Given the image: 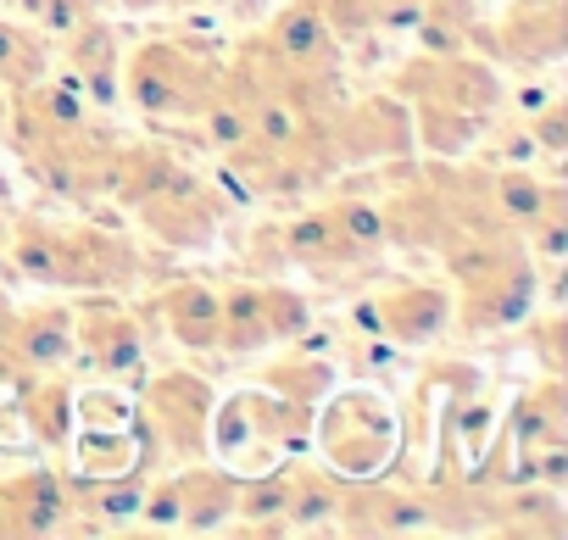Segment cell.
<instances>
[{
  "mask_svg": "<svg viewBox=\"0 0 568 540\" xmlns=\"http://www.w3.org/2000/svg\"><path fill=\"white\" fill-rule=\"evenodd\" d=\"M7 256L23 279L45 285V291H68V296H84V291H134L151 262L145 251L106 228V223H90V217H40V212H18L12 217V234H7Z\"/></svg>",
  "mask_w": 568,
  "mask_h": 540,
  "instance_id": "obj_1",
  "label": "cell"
},
{
  "mask_svg": "<svg viewBox=\"0 0 568 540\" xmlns=\"http://www.w3.org/2000/svg\"><path fill=\"white\" fill-rule=\"evenodd\" d=\"M446 285H452V329L479 340L518 329L535 313L540 274L524 234H463L446 256Z\"/></svg>",
  "mask_w": 568,
  "mask_h": 540,
  "instance_id": "obj_2",
  "label": "cell"
},
{
  "mask_svg": "<svg viewBox=\"0 0 568 540\" xmlns=\"http://www.w3.org/2000/svg\"><path fill=\"white\" fill-rule=\"evenodd\" d=\"M223 79V57L184 40V34H156V40H140L129 57H123V101L151 123L162 129L168 140H190L195 134V118L206 112L212 90Z\"/></svg>",
  "mask_w": 568,
  "mask_h": 540,
  "instance_id": "obj_3",
  "label": "cell"
},
{
  "mask_svg": "<svg viewBox=\"0 0 568 540\" xmlns=\"http://www.w3.org/2000/svg\"><path fill=\"white\" fill-rule=\"evenodd\" d=\"M313 440V407L284 401L262 385H245L223 401H212V424H206V446L217 451L223 468L234 473H262L278 468L284 457L307 451Z\"/></svg>",
  "mask_w": 568,
  "mask_h": 540,
  "instance_id": "obj_4",
  "label": "cell"
},
{
  "mask_svg": "<svg viewBox=\"0 0 568 540\" xmlns=\"http://www.w3.org/2000/svg\"><path fill=\"white\" fill-rule=\"evenodd\" d=\"M318 407L324 412H313V440H318L324 468H335L341 479L390 473V457L402 446V418L379 390L346 385V390H329Z\"/></svg>",
  "mask_w": 568,
  "mask_h": 540,
  "instance_id": "obj_5",
  "label": "cell"
},
{
  "mask_svg": "<svg viewBox=\"0 0 568 540\" xmlns=\"http://www.w3.org/2000/svg\"><path fill=\"white\" fill-rule=\"evenodd\" d=\"M212 379H201L195 368H162L140 385V401H134V429H140V451L145 462H168V468H184V462H201L212 457L206 446V424H212Z\"/></svg>",
  "mask_w": 568,
  "mask_h": 540,
  "instance_id": "obj_6",
  "label": "cell"
},
{
  "mask_svg": "<svg viewBox=\"0 0 568 540\" xmlns=\"http://www.w3.org/2000/svg\"><path fill=\"white\" fill-rule=\"evenodd\" d=\"M390 95L435 101V106H452V112H468V118L490 123L507 106V79L479 51H418L390 73Z\"/></svg>",
  "mask_w": 568,
  "mask_h": 540,
  "instance_id": "obj_7",
  "label": "cell"
},
{
  "mask_svg": "<svg viewBox=\"0 0 568 540\" xmlns=\"http://www.w3.org/2000/svg\"><path fill=\"white\" fill-rule=\"evenodd\" d=\"M118 129L95 112L90 123L57 134V140H34L23 151H12L23 162V173L57 195V201H106V184H112V151H118Z\"/></svg>",
  "mask_w": 568,
  "mask_h": 540,
  "instance_id": "obj_8",
  "label": "cell"
},
{
  "mask_svg": "<svg viewBox=\"0 0 568 540\" xmlns=\"http://www.w3.org/2000/svg\"><path fill=\"white\" fill-rule=\"evenodd\" d=\"M313 324L307 291H291L284 279H234L223 285V357H256L267 346L302 340Z\"/></svg>",
  "mask_w": 568,
  "mask_h": 540,
  "instance_id": "obj_9",
  "label": "cell"
},
{
  "mask_svg": "<svg viewBox=\"0 0 568 540\" xmlns=\"http://www.w3.org/2000/svg\"><path fill=\"white\" fill-rule=\"evenodd\" d=\"M229 195L206 179V173H195L190 162H179L145 201H134L129 212H134V223L156 240V245H168V251H201V245H212V234L223 228V217H229Z\"/></svg>",
  "mask_w": 568,
  "mask_h": 540,
  "instance_id": "obj_10",
  "label": "cell"
},
{
  "mask_svg": "<svg viewBox=\"0 0 568 540\" xmlns=\"http://www.w3.org/2000/svg\"><path fill=\"white\" fill-rule=\"evenodd\" d=\"M278 245H284L291 274L302 267L313 285H329V291H352V285L374 279L379 262H385V256L363 251V245L335 223V212H329L324 201H318V206H302V212H291V217H278Z\"/></svg>",
  "mask_w": 568,
  "mask_h": 540,
  "instance_id": "obj_11",
  "label": "cell"
},
{
  "mask_svg": "<svg viewBox=\"0 0 568 540\" xmlns=\"http://www.w3.org/2000/svg\"><path fill=\"white\" fill-rule=\"evenodd\" d=\"M73 363H84L95 379H134L145 368V313L112 291L73 296Z\"/></svg>",
  "mask_w": 568,
  "mask_h": 540,
  "instance_id": "obj_12",
  "label": "cell"
},
{
  "mask_svg": "<svg viewBox=\"0 0 568 540\" xmlns=\"http://www.w3.org/2000/svg\"><path fill=\"white\" fill-rule=\"evenodd\" d=\"M368 335L390 346H435L452 335V285L446 279H379L357 313Z\"/></svg>",
  "mask_w": 568,
  "mask_h": 540,
  "instance_id": "obj_13",
  "label": "cell"
},
{
  "mask_svg": "<svg viewBox=\"0 0 568 540\" xmlns=\"http://www.w3.org/2000/svg\"><path fill=\"white\" fill-rule=\"evenodd\" d=\"M335 534H363V540H385V534H435V501L424 485L413 479H346L341 490V512H335Z\"/></svg>",
  "mask_w": 568,
  "mask_h": 540,
  "instance_id": "obj_14",
  "label": "cell"
},
{
  "mask_svg": "<svg viewBox=\"0 0 568 540\" xmlns=\"http://www.w3.org/2000/svg\"><path fill=\"white\" fill-rule=\"evenodd\" d=\"M568 51V7L562 0H507L501 18L485 29V57L496 68L551 73Z\"/></svg>",
  "mask_w": 568,
  "mask_h": 540,
  "instance_id": "obj_15",
  "label": "cell"
},
{
  "mask_svg": "<svg viewBox=\"0 0 568 540\" xmlns=\"http://www.w3.org/2000/svg\"><path fill=\"white\" fill-rule=\"evenodd\" d=\"M335 151L346 167H379L396 156H413V118L407 101L379 90V95H346L335 112Z\"/></svg>",
  "mask_w": 568,
  "mask_h": 540,
  "instance_id": "obj_16",
  "label": "cell"
},
{
  "mask_svg": "<svg viewBox=\"0 0 568 540\" xmlns=\"http://www.w3.org/2000/svg\"><path fill=\"white\" fill-rule=\"evenodd\" d=\"M73 534V485L68 468H18L0 473V540Z\"/></svg>",
  "mask_w": 568,
  "mask_h": 540,
  "instance_id": "obj_17",
  "label": "cell"
},
{
  "mask_svg": "<svg viewBox=\"0 0 568 540\" xmlns=\"http://www.w3.org/2000/svg\"><path fill=\"white\" fill-rule=\"evenodd\" d=\"M145 313H156L162 329H168V340L184 346V351L212 357L217 340H223V285L217 279H195V274L162 279L151 291V307Z\"/></svg>",
  "mask_w": 568,
  "mask_h": 540,
  "instance_id": "obj_18",
  "label": "cell"
},
{
  "mask_svg": "<svg viewBox=\"0 0 568 540\" xmlns=\"http://www.w3.org/2000/svg\"><path fill=\"white\" fill-rule=\"evenodd\" d=\"M62 40V68H68V84L95 106V112H112L123 101V45H118V29L106 18H84L79 29L57 34Z\"/></svg>",
  "mask_w": 568,
  "mask_h": 540,
  "instance_id": "obj_19",
  "label": "cell"
},
{
  "mask_svg": "<svg viewBox=\"0 0 568 540\" xmlns=\"http://www.w3.org/2000/svg\"><path fill=\"white\" fill-rule=\"evenodd\" d=\"M262 45L302 73H346V45L335 40V29L324 23L318 0H284V7L267 18Z\"/></svg>",
  "mask_w": 568,
  "mask_h": 540,
  "instance_id": "obj_20",
  "label": "cell"
},
{
  "mask_svg": "<svg viewBox=\"0 0 568 540\" xmlns=\"http://www.w3.org/2000/svg\"><path fill=\"white\" fill-rule=\"evenodd\" d=\"M479 534H513V540H518V534H524V540H557V534H568L562 490L529 485V479H507V485L485 490Z\"/></svg>",
  "mask_w": 568,
  "mask_h": 540,
  "instance_id": "obj_21",
  "label": "cell"
},
{
  "mask_svg": "<svg viewBox=\"0 0 568 540\" xmlns=\"http://www.w3.org/2000/svg\"><path fill=\"white\" fill-rule=\"evenodd\" d=\"M18 412H23V429H29V440L57 462V468H68V457H73V379H62V374H29V379H18Z\"/></svg>",
  "mask_w": 568,
  "mask_h": 540,
  "instance_id": "obj_22",
  "label": "cell"
},
{
  "mask_svg": "<svg viewBox=\"0 0 568 540\" xmlns=\"http://www.w3.org/2000/svg\"><path fill=\"white\" fill-rule=\"evenodd\" d=\"M12 351H18V379H29V374H62L73 363V302L68 296H51V302L18 307Z\"/></svg>",
  "mask_w": 568,
  "mask_h": 540,
  "instance_id": "obj_23",
  "label": "cell"
},
{
  "mask_svg": "<svg viewBox=\"0 0 568 540\" xmlns=\"http://www.w3.org/2000/svg\"><path fill=\"white\" fill-rule=\"evenodd\" d=\"M173 479H179V534H223V523L234 518L240 473L201 457L173 468Z\"/></svg>",
  "mask_w": 568,
  "mask_h": 540,
  "instance_id": "obj_24",
  "label": "cell"
},
{
  "mask_svg": "<svg viewBox=\"0 0 568 540\" xmlns=\"http://www.w3.org/2000/svg\"><path fill=\"white\" fill-rule=\"evenodd\" d=\"M513 451H540L551 440H568V379L562 374H540L518 401L513 412L501 418Z\"/></svg>",
  "mask_w": 568,
  "mask_h": 540,
  "instance_id": "obj_25",
  "label": "cell"
},
{
  "mask_svg": "<svg viewBox=\"0 0 568 540\" xmlns=\"http://www.w3.org/2000/svg\"><path fill=\"white\" fill-rule=\"evenodd\" d=\"M284 473H291V529L296 534H335L346 479L324 462H296V457H284Z\"/></svg>",
  "mask_w": 568,
  "mask_h": 540,
  "instance_id": "obj_26",
  "label": "cell"
},
{
  "mask_svg": "<svg viewBox=\"0 0 568 540\" xmlns=\"http://www.w3.org/2000/svg\"><path fill=\"white\" fill-rule=\"evenodd\" d=\"M291 351H278L273 363H262L256 368V385L262 390H273V396H284V401H302V407H318L329 390H335V363L329 357H318L313 346H302V340H284Z\"/></svg>",
  "mask_w": 568,
  "mask_h": 540,
  "instance_id": "obj_27",
  "label": "cell"
},
{
  "mask_svg": "<svg viewBox=\"0 0 568 540\" xmlns=\"http://www.w3.org/2000/svg\"><path fill=\"white\" fill-rule=\"evenodd\" d=\"M407 118H413V151H424L435 162L468 156L479 145V134H485L479 118L452 112V106H435V101H407Z\"/></svg>",
  "mask_w": 568,
  "mask_h": 540,
  "instance_id": "obj_28",
  "label": "cell"
},
{
  "mask_svg": "<svg viewBox=\"0 0 568 540\" xmlns=\"http://www.w3.org/2000/svg\"><path fill=\"white\" fill-rule=\"evenodd\" d=\"M51 34L12 18V12H0V90H23L34 79H45L57 62H51Z\"/></svg>",
  "mask_w": 568,
  "mask_h": 540,
  "instance_id": "obj_29",
  "label": "cell"
},
{
  "mask_svg": "<svg viewBox=\"0 0 568 540\" xmlns=\"http://www.w3.org/2000/svg\"><path fill=\"white\" fill-rule=\"evenodd\" d=\"M418 45L424 51H474L479 0H418Z\"/></svg>",
  "mask_w": 568,
  "mask_h": 540,
  "instance_id": "obj_30",
  "label": "cell"
},
{
  "mask_svg": "<svg viewBox=\"0 0 568 540\" xmlns=\"http://www.w3.org/2000/svg\"><path fill=\"white\" fill-rule=\"evenodd\" d=\"M79 435V479H106V473H129V468H151L140 451V429H73Z\"/></svg>",
  "mask_w": 568,
  "mask_h": 540,
  "instance_id": "obj_31",
  "label": "cell"
},
{
  "mask_svg": "<svg viewBox=\"0 0 568 540\" xmlns=\"http://www.w3.org/2000/svg\"><path fill=\"white\" fill-rule=\"evenodd\" d=\"M318 12H324V23L335 29V40L346 45V57L357 51V45H368V40H379L385 29V0H318Z\"/></svg>",
  "mask_w": 568,
  "mask_h": 540,
  "instance_id": "obj_32",
  "label": "cell"
},
{
  "mask_svg": "<svg viewBox=\"0 0 568 540\" xmlns=\"http://www.w3.org/2000/svg\"><path fill=\"white\" fill-rule=\"evenodd\" d=\"M524 245H529L535 262L562 267V251H568V190H562V184L551 190V201L540 206V217L524 228Z\"/></svg>",
  "mask_w": 568,
  "mask_h": 540,
  "instance_id": "obj_33",
  "label": "cell"
},
{
  "mask_svg": "<svg viewBox=\"0 0 568 540\" xmlns=\"http://www.w3.org/2000/svg\"><path fill=\"white\" fill-rule=\"evenodd\" d=\"M73 424L79 429H123V424H134V401L123 396L118 379L90 385V390H73Z\"/></svg>",
  "mask_w": 568,
  "mask_h": 540,
  "instance_id": "obj_34",
  "label": "cell"
},
{
  "mask_svg": "<svg viewBox=\"0 0 568 540\" xmlns=\"http://www.w3.org/2000/svg\"><path fill=\"white\" fill-rule=\"evenodd\" d=\"M518 329H524V351L540 363V374H568V318L557 307L540 313V318L529 313Z\"/></svg>",
  "mask_w": 568,
  "mask_h": 540,
  "instance_id": "obj_35",
  "label": "cell"
},
{
  "mask_svg": "<svg viewBox=\"0 0 568 540\" xmlns=\"http://www.w3.org/2000/svg\"><path fill=\"white\" fill-rule=\"evenodd\" d=\"M123 534H179V479L173 473H151L145 479V496H140V512Z\"/></svg>",
  "mask_w": 568,
  "mask_h": 540,
  "instance_id": "obj_36",
  "label": "cell"
},
{
  "mask_svg": "<svg viewBox=\"0 0 568 540\" xmlns=\"http://www.w3.org/2000/svg\"><path fill=\"white\" fill-rule=\"evenodd\" d=\"M524 118V129H529V140H535V151L557 167L562 156H568V101L551 90L546 101H535L529 112H518Z\"/></svg>",
  "mask_w": 568,
  "mask_h": 540,
  "instance_id": "obj_37",
  "label": "cell"
},
{
  "mask_svg": "<svg viewBox=\"0 0 568 540\" xmlns=\"http://www.w3.org/2000/svg\"><path fill=\"white\" fill-rule=\"evenodd\" d=\"M245 274L251 279H284V274H291L284 245H278V217H267V223L251 228V240H245Z\"/></svg>",
  "mask_w": 568,
  "mask_h": 540,
  "instance_id": "obj_38",
  "label": "cell"
},
{
  "mask_svg": "<svg viewBox=\"0 0 568 540\" xmlns=\"http://www.w3.org/2000/svg\"><path fill=\"white\" fill-rule=\"evenodd\" d=\"M101 7L106 0H40V29L57 40V34L79 29L84 18H101Z\"/></svg>",
  "mask_w": 568,
  "mask_h": 540,
  "instance_id": "obj_39",
  "label": "cell"
},
{
  "mask_svg": "<svg viewBox=\"0 0 568 540\" xmlns=\"http://www.w3.org/2000/svg\"><path fill=\"white\" fill-rule=\"evenodd\" d=\"M12 335H18V302L0 285V390L18 385V351H12Z\"/></svg>",
  "mask_w": 568,
  "mask_h": 540,
  "instance_id": "obj_40",
  "label": "cell"
},
{
  "mask_svg": "<svg viewBox=\"0 0 568 540\" xmlns=\"http://www.w3.org/2000/svg\"><path fill=\"white\" fill-rule=\"evenodd\" d=\"M118 7L140 18V12H162V7H168V0H118Z\"/></svg>",
  "mask_w": 568,
  "mask_h": 540,
  "instance_id": "obj_41",
  "label": "cell"
},
{
  "mask_svg": "<svg viewBox=\"0 0 568 540\" xmlns=\"http://www.w3.org/2000/svg\"><path fill=\"white\" fill-rule=\"evenodd\" d=\"M195 7H217V0H168V12H195Z\"/></svg>",
  "mask_w": 568,
  "mask_h": 540,
  "instance_id": "obj_42",
  "label": "cell"
},
{
  "mask_svg": "<svg viewBox=\"0 0 568 540\" xmlns=\"http://www.w3.org/2000/svg\"><path fill=\"white\" fill-rule=\"evenodd\" d=\"M0 12H12V18H18V0H0Z\"/></svg>",
  "mask_w": 568,
  "mask_h": 540,
  "instance_id": "obj_43",
  "label": "cell"
}]
</instances>
